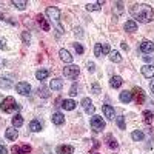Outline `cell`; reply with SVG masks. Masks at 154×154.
I'll return each instance as SVG.
<instances>
[{"mask_svg": "<svg viewBox=\"0 0 154 154\" xmlns=\"http://www.w3.org/2000/svg\"><path fill=\"white\" fill-rule=\"evenodd\" d=\"M59 56H60V59L65 62V63H72V56L69 54V51L60 49V51H59Z\"/></svg>", "mask_w": 154, "mask_h": 154, "instance_id": "d6986e66", "label": "cell"}, {"mask_svg": "<svg viewBox=\"0 0 154 154\" xmlns=\"http://www.w3.org/2000/svg\"><path fill=\"white\" fill-rule=\"evenodd\" d=\"M48 75H49V71H48V69H38V71L35 72V79H37V80H45Z\"/></svg>", "mask_w": 154, "mask_h": 154, "instance_id": "f1b7e54d", "label": "cell"}, {"mask_svg": "<svg viewBox=\"0 0 154 154\" xmlns=\"http://www.w3.org/2000/svg\"><path fill=\"white\" fill-rule=\"evenodd\" d=\"M0 17H2V19H5L6 22H9L11 25H16V20H11V19H9L6 14H3V12H0Z\"/></svg>", "mask_w": 154, "mask_h": 154, "instance_id": "ab89813d", "label": "cell"}, {"mask_svg": "<svg viewBox=\"0 0 154 154\" xmlns=\"http://www.w3.org/2000/svg\"><path fill=\"white\" fill-rule=\"evenodd\" d=\"M46 16H48V19H51V20L59 22V19H60V11H59V8H56V6H49V8H46Z\"/></svg>", "mask_w": 154, "mask_h": 154, "instance_id": "9c48e42d", "label": "cell"}, {"mask_svg": "<svg viewBox=\"0 0 154 154\" xmlns=\"http://www.w3.org/2000/svg\"><path fill=\"white\" fill-rule=\"evenodd\" d=\"M8 46L5 45V42H2V40H0V49H6Z\"/></svg>", "mask_w": 154, "mask_h": 154, "instance_id": "ee69618b", "label": "cell"}, {"mask_svg": "<svg viewBox=\"0 0 154 154\" xmlns=\"http://www.w3.org/2000/svg\"><path fill=\"white\" fill-rule=\"evenodd\" d=\"M102 111H103L105 117H106V119H109V120H112V119L116 117L114 108H112V106H109V105H103V106H102Z\"/></svg>", "mask_w": 154, "mask_h": 154, "instance_id": "9a60e30c", "label": "cell"}, {"mask_svg": "<svg viewBox=\"0 0 154 154\" xmlns=\"http://www.w3.org/2000/svg\"><path fill=\"white\" fill-rule=\"evenodd\" d=\"M35 19H37V23L40 25V28H42L43 31H49V29H51V26H49V22H48V20H46V19H45L42 14H38Z\"/></svg>", "mask_w": 154, "mask_h": 154, "instance_id": "7c38bea8", "label": "cell"}, {"mask_svg": "<svg viewBox=\"0 0 154 154\" xmlns=\"http://www.w3.org/2000/svg\"><path fill=\"white\" fill-rule=\"evenodd\" d=\"M119 99H120L122 103H128V102L133 100V94H131V91H122L120 96H119Z\"/></svg>", "mask_w": 154, "mask_h": 154, "instance_id": "7402d4cb", "label": "cell"}, {"mask_svg": "<svg viewBox=\"0 0 154 154\" xmlns=\"http://www.w3.org/2000/svg\"><path fill=\"white\" fill-rule=\"evenodd\" d=\"M38 96H42V97H49V93H48V89H46L45 86L38 88Z\"/></svg>", "mask_w": 154, "mask_h": 154, "instance_id": "d590c367", "label": "cell"}, {"mask_svg": "<svg viewBox=\"0 0 154 154\" xmlns=\"http://www.w3.org/2000/svg\"><path fill=\"white\" fill-rule=\"evenodd\" d=\"M122 85H123V80H122L120 75H112L111 77V80H109V86L111 88H120Z\"/></svg>", "mask_w": 154, "mask_h": 154, "instance_id": "ffe728a7", "label": "cell"}, {"mask_svg": "<svg viewBox=\"0 0 154 154\" xmlns=\"http://www.w3.org/2000/svg\"><path fill=\"white\" fill-rule=\"evenodd\" d=\"M74 49L77 51V54H83V51H85L83 46H82L80 43H74Z\"/></svg>", "mask_w": 154, "mask_h": 154, "instance_id": "74e56055", "label": "cell"}, {"mask_svg": "<svg viewBox=\"0 0 154 154\" xmlns=\"http://www.w3.org/2000/svg\"><path fill=\"white\" fill-rule=\"evenodd\" d=\"M74 32H75V35H79V37H82V35H83L80 28H75V29H74Z\"/></svg>", "mask_w": 154, "mask_h": 154, "instance_id": "7bdbcfd3", "label": "cell"}, {"mask_svg": "<svg viewBox=\"0 0 154 154\" xmlns=\"http://www.w3.org/2000/svg\"><path fill=\"white\" fill-rule=\"evenodd\" d=\"M125 31H126V32H134V31H137V23H136L134 20H126V23H125Z\"/></svg>", "mask_w": 154, "mask_h": 154, "instance_id": "603a6c76", "label": "cell"}, {"mask_svg": "<svg viewBox=\"0 0 154 154\" xmlns=\"http://www.w3.org/2000/svg\"><path fill=\"white\" fill-rule=\"evenodd\" d=\"M152 119H154V112L152 111H143V122L145 123H151L152 122Z\"/></svg>", "mask_w": 154, "mask_h": 154, "instance_id": "4dcf8cb0", "label": "cell"}, {"mask_svg": "<svg viewBox=\"0 0 154 154\" xmlns=\"http://www.w3.org/2000/svg\"><path fill=\"white\" fill-rule=\"evenodd\" d=\"M122 49H125V51H128V49H130V46H128V45H126V43L123 42V43H122Z\"/></svg>", "mask_w": 154, "mask_h": 154, "instance_id": "f6af8a7d", "label": "cell"}, {"mask_svg": "<svg viewBox=\"0 0 154 154\" xmlns=\"http://www.w3.org/2000/svg\"><path fill=\"white\" fill-rule=\"evenodd\" d=\"M56 152L57 154H72L74 152V148L71 145H59L56 148Z\"/></svg>", "mask_w": 154, "mask_h": 154, "instance_id": "4fadbf2b", "label": "cell"}, {"mask_svg": "<svg viewBox=\"0 0 154 154\" xmlns=\"http://www.w3.org/2000/svg\"><path fill=\"white\" fill-rule=\"evenodd\" d=\"M12 154H29L31 152V146L29 145H14L11 148Z\"/></svg>", "mask_w": 154, "mask_h": 154, "instance_id": "30bf717a", "label": "cell"}, {"mask_svg": "<svg viewBox=\"0 0 154 154\" xmlns=\"http://www.w3.org/2000/svg\"><path fill=\"white\" fill-rule=\"evenodd\" d=\"M116 122H117V125H119L120 130H125V117H123V116H119V117H116Z\"/></svg>", "mask_w": 154, "mask_h": 154, "instance_id": "e575fe53", "label": "cell"}, {"mask_svg": "<svg viewBox=\"0 0 154 154\" xmlns=\"http://www.w3.org/2000/svg\"><path fill=\"white\" fill-rule=\"evenodd\" d=\"M22 125H23V117L20 114H16L14 117H12V126H14V128H20Z\"/></svg>", "mask_w": 154, "mask_h": 154, "instance_id": "83f0119b", "label": "cell"}, {"mask_svg": "<svg viewBox=\"0 0 154 154\" xmlns=\"http://www.w3.org/2000/svg\"><path fill=\"white\" fill-rule=\"evenodd\" d=\"M49 88L53 89V91H60V89L63 88V80L60 79H53L49 82Z\"/></svg>", "mask_w": 154, "mask_h": 154, "instance_id": "ac0fdd59", "label": "cell"}, {"mask_svg": "<svg viewBox=\"0 0 154 154\" xmlns=\"http://www.w3.org/2000/svg\"><path fill=\"white\" fill-rule=\"evenodd\" d=\"M131 94H133V99L136 100L137 105H142L143 102H145V93H143L142 88H137V86H136L133 91H131Z\"/></svg>", "mask_w": 154, "mask_h": 154, "instance_id": "8992f818", "label": "cell"}, {"mask_svg": "<svg viewBox=\"0 0 154 154\" xmlns=\"http://www.w3.org/2000/svg\"><path fill=\"white\" fill-rule=\"evenodd\" d=\"M142 74L146 79H152L154 77V66L152 65H143L142 66Z\"/></svg>", "mask_w": 154, "mask_h": 154, "instance_id": "2e32d148", "label": "cell"}, {"mask_svg": "<svg viewBox=\"0 0 154 154\" xmlns=\"http://www.w3.org/2000/svg\"><path fill=\"white\" fill-rule=\"evenodd\" d=\"M105 2H96V3H88L86 5V9L88 11H100L102 6H103Z\"/></svg>", "mask_w": 154, "mask_h": 154, "instance_id": "484cf974", "label": "cell"}, {"mask_svg": "<svg viewBox=\"0 0 154 154\" xmlns=\"http://www.w3.org/2000/svg\"><path fill=\"white\" fill-rule=\"evenodd\" d=\"M149 88H151V93H154V80L149 82Z\"/></svg>", "mask_w": 154, "mask_h": 154, "instance_id": "bcb514c9", "label": "cell"}, {"mask_svg": "<svg viewBox=\"0 0 154 154\" xmlns=\"http://www.w3.org/2000/svg\"><path fill=\"white\" fill-rule=\"evenodd\" d=\"M22 40H23L25 45H29V42H31V32L29 31H23L22 32Z\"/></svg>", "mask_w": 154, "mask_h": 154, "instance_id": "d6a6232c", "label": "cell"}, {"mask_svg": "<svg viewBox=\"0 0 154 154\" xmlns=\"http://www.w3.org/2000/svg\"><path fill=\"white\" fill-rule=\"evenodd\" d=\"M140 51L145 54H151L154 51V43L151 40H143L142 43H140Z\"/></svg>", "mask_w": 154, "mask_h": 154, "instance_id": "8fae6325", "label": "cell"}, {"mask_svg": "<svg viewBox=\"0 0 154 154\" xmlns=\"http://www.w3.org/2000/svg\"><path fill=\"white\" fill-rule=\"evenodd\" d=\"M130 12H131L133 20L136 23L137 22H140V23H149V22L154 20V11L148 5H139V3H136V5H133L130 8Z\"/></svg>", "mask_w": 154, "mask_h": 154, "instance_id": "6da1fadb", "label": "cell"}, {"mask_svg": "<svg viewBox=\"0 0 154 154\" xmlns=\"http://www.w3.org/2000/svg\"><path fill=\"white\" fill-rule=\"evenodd\" d=\"M77 91H79V86H77V85L74 83V85L71 86V89H69V94H71V96H77V94H79Z\"/></svg>", "mask_w": 154, "mask_h": 154, "instance_id": "f35d334b", "label": "cell"}, {"mask_svg": "<svg viewBox=\"0 0 154 154\" xmlns=\"http://www.w3.org/2000/svg\"><path fill=\"white\" fill-rule=\"evenodd\" d=\"M29 130L32 131V133H38L42 130V123L38 122V120H31L29 122Z\"/></svg>", "mask_w": 154, "mask_h": 154, "instance_id": "cb8c5ba5", "label": "cell"}, {"mask_svg": "<svg viewBox=\"0 0 154 154\" xmlns=\"http://www.w3.org/2000/svg\"><path fill=\"white\" fill-rule=\"evenodd\" d=\"M131 137H133V140H136V142H140V140H143L145 136H143L142 131L137 130V131H133V133H131Z\"/></svg>", "mask_w": 154, "mask_h": 154, "instance_id": "1f68e13d", "label": "cell"}, {"mask_svg": "<svg viewBox=\"0 0 154 154\" xmlns=\"http://www.w3.org/2000/svg\"><path fill=\"white\" fill-rule=\"evenodd\" d=\"M91 128H93V131L100 133V131L105 128V122H103V119H102L100 116H93V117H91Z\"/></svg>", "mask_w": 154, "mask_h": 154, "instance_id": "5b68a950", "label": "cell"}, {"mask_svg": "<svg viewBox=\"0 0 154 154\" xmlns=\"http://www.w3.org/2000/svg\"><path fill=\"white\" fill-rule=\"evenodd\" d=\"M91 93L93 94H100V86H99V83H93V86H91Z\"/></svg>", "mask_w": 154, "mask_h": 154, "instance_id": "8d00e7d4", "label": "cell"}, {"mask_svg": "<svg viewBox=\"0 0 154 154\" xmlns=\"http://www.w3.org/2000/svg\"><path fill=\"white\" fill-rule=\"evenodd\" d=\"M82 108L85 109V112H88V114H94V111H96V106L93 105V100L89 99V97H85L83 100H82Z\"/></svg>", "mask_w": 154, "mask_h": 154, "instance_id": "ba28073f", "label": "cell"}, {"mask_svg": "<svg viewBox=\"0 0 154 154\" xmlns=\"http://www.w3.org/2000/svg\"><path fill=\"white\" fill-rule=\"evenodd\" d=\"M51 120H53L54 125L60 126V125L65 123V116H63L62 112H54V114H53V117H51Z\"/></svg>", "mask_w": 154, "mask_h": 154, "instance_id": "5bb4252c", "label": "cell"}, {"mask_svg": "<svg viewBox=\"0 0 154 154\" xmlns=\"http://www.w3.org/2000/svg\"><path fill=\"white\" fill-rule=\"evenodd\" d=\"M20 106H19V103L16 102V99L14 97H5L3 99V102L0 103V109H2L3 112H14L16 109H19Z\"/></svg>", "mask_w": 154, "mask_h": 154, "instance_id": "7a4b0ae2", "label": "cell"}, {"mask_svg": "<svg viewBox=\"0 0 154 154\" xmlns=\"http://www.w3.org/2000/svg\"><path fill=\"white\" fill-rule=\"evenodd\" d=\"M0 86L5 88V89H8V88H11V86H12V83H11L8 79H3V77H0Z\"/></svg>", "mask_w": 154, "mask_h": 154, "instance_id": "836d02e7", "label": "cell"}, {"mask_svg": "<svg viewBox=\"0 0 154 154\" xmlns=\"http://www.w3.org/2000/svg\"><path fill=\"white\" fill-rule=\"evenodd\" d=\"M0 154H8V149L3 145H0Z\"/></svg>", "mask_w": 154, "mask_h": 154, "instance_id": "b9f144b4", "label": "cell"}, {"mask_svg": "<svg viewBox=\"0 0 154 154\" xmlns=\"http://www.w3.org/2000/svg\"><path fill=\"white\" fill-rule=\"evenodd\" d=\"M75 105H77V103H75L72 99H66V100H62V105H60V106H62L63 109H66V111H72V109L75 108Z\"/></svg>", "mask_w": 154, "mask_h": 154, "instance_id": "e0dca14e", "label": "cell"}, {"mask_svg": "<svg viewBox=\"0 0 154 154\" xmlns=\"http://www.w3.org/2000/svg\"><path fill=\"white\" fill-rule=\"evenodd\" d=\"M111 49H109V45L108 43H96L94 46V56L96 57H102L105 54H109Z\"/></svg>", "mask_w": 154, "mask_h": 154, "instance_id": "277c9868", "label": "cell"}, {"mask_svg": "<svg viewBox=\"0 0 154 154\" xmlns=\"http://www.w3.org/2000/svg\"><path fill=\"white\" fill-rule=\"evenodd\" d=\"M16 89H17V93H19V94L26 96V94L31 93V85H29L28 82H19V83L16 85Z\"/></svg>", "mask_w": 154, "mask_h": 154, "instance_id": "52a82bcc", "label": "cell"}, {"mask_svg": "<svg viewBox=\"0 0 154 154\" xmlns=\"http://www.w3.org/2000/svg\"><path fill=\"white\" fill-rule=\"evenodd\" d=\"M5 136H6L8 140H16L19 137V133H17L16 128H8V130L5 131Z\"/></svg>", "mask_w": 154, "mask_h": 154, "instance_id": "44dd1931", "label": "cell"}, {"mask_svg": "<svg viewBox=\"0 0 154 154\" xmlns=\"http://www.w3.org/2000/svg\"><path fill=\"white\" fill-rule=\"evenodd\" d=\"M79 74H80V69H79V66H75V65H69V66L63 68V75L68 77V79H71V80L77 79Z\"/></svg>", "mask_w": 154, "mask_h": 154, "instance_id": "3957f363", "label": "cell"}, {"mask_svg": "<svg viewBox=\"0 0 154 154\" xmlns=\"http://www.w3.org/2000/svg\"><path fill=\"white\" fill-rule=\"evenodd\" d=\"M94 154H99V152H94Z\"/></svg>", "mask_w": 154, "mask_h": 154, "instance_id": "7dc6e473", "label": "cell"}, {"mask_svg": "<svg viewBox=\"0 0 154 154\" xmlns=\"http://www.w3.org/2000/svg\"><path fill=\"white\" fill-rule=\"evenodd\" d=\"M12 5H14L17 9H20V11H23L25 8H26L28 6V3L26 2H23V0H12V2H11Z\"/></svg>", "mask_w": 154, "mask_h": 154, "instance_id": "f546056e", "label": "cell"}, {"mask_svg": "<svg viewBox=\"0 0 154 154\" xmlns=\"http://www.w3.org/2000/svg\"><path fill=\"white\" fill-rule=\"evenodd\" d=\"M106 143L111 149H117L119 148V143H117V140H116L112 136H106Z\"/></svg>", "mask_w": 154, "mask_h": 154, "instance_id": "4316f807", "label": "cell"}, {"mask_svg": "<svg viewBox=\"0 0 154 154\" xmlns=\"http://www.w3.org/2000/svg\"><path fill=\"white\" fill-rule=\"evenodd\" d=\"M88 71H89V72H94V71H96V65H94V62H88Z\"/></svg>", "mask_w": 154, "mask_h": 154, "instance_id": "60d3db41", "label": "cell"}, {"mask_svg": "<svg viewBox=\"0 0 154 154\" xmlns=\"http://www.w3.org/2000/svg\"><path fill=\"white\" fill-rule=\"evenodd\" d=\"M109 60L114 62V63H120L122 62V56H120L119 51H111L109 53Z\"/></svg>", "mask_w": 154, "mask_h": 154, "instance_id": "d4e9b609", "label": "cell"}]
</instances>
